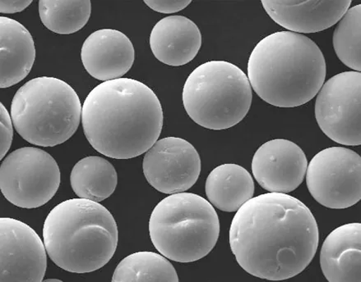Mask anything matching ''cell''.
Wrapping results in <instances>:
<instances>
[{
    "label": "cell",
    "mask_w": 361,
    "mask_h": 282,
    "mask_svg": "<svg viewBox=\"0 0 361 282\" xmlns=\"http://www.w3.org/2000/svg\"><path fill=\"white\" fill-rule=\"evenodd\" d=\"M326 77L324 54L304 34L279 32L260 41L248 63L250 86L262 100L279 108H295L317 95Z\"/></svg>",
    "instance_id": "3"
},
{
    "label": "cell",
    "mask_w": 361,
    "mask_h": 282,
    "mask_svg": "<svg viewBox=\"0 0 361 282\" xmlns=\"http://www.w3.org/2000/svg\"><path fill=\"white\" fill-rule=\"evenodd\" d=\"M118 239L117 224L110 211L81 198L54 207L43 226L49 258L73 274L92 273L106 266L116 253Z\"/></svg>",
    "instance_id": "4"
},
{
    "label": "cell",
    "mask_w": 361,
    "mask_h": 282,
    "mask_svg": "<svg viewBox=\"0 0 361 282\" xmlns=\"http://www.w3.org/2000/svg\"><path fill=\"white\" fill-rule=\"evenodd\" d=\"M252 98L248 77L226 61H210L197 67L183 90L188 115L197 124L215 131L229 129L243 120Z\"/></svg>",
    "instance_id": "7"
},
{
    "label": "cell",
    "mask_w": 361,
    "mask_h": 282,
    "mask_svg": "<svg viewBox=\"0 0 361 282\" xmlns=\"http://www.w3.org/2000/svg\"><path fill=\"white\" fill-rule=\"evenodd\" d=\"M47 250L37 232L24 222L0 217V282L42 281Z\"/></svg>",
    "instance_id": "12"
},
{
    "label": "cell",
    "mask_w": 361,
    "mask_h": 282,
    "mask_svg": "<svg viewBox=\"0 0 361 282\" xmlns=\"http://www.w3.org/2000/svg\"><path fill=\"white\" fill-rule=\"evenodd\" d=\"M82 105L73 87L56 77H42L25 83L15 94L11 117L25 141L42 147L67 141L80 124Z\"/></svg>",
    "instance_id": "5"
},
{
    "label": "cell",
    "mask_w": 361,
    "mask_h": 282,
    "mask_svg": "<svg viewBox=\"0 0 361 282\" xmlns=\"http://www.w3.org/2000/svg\"><path fill=\"white\" fill-rule=\"evenodd\" d=\"M84 134L94 150L116 160L140 156L163 127L160 101L151 88L130 78L104 82L82 107Z\"/></svg>",
    "instance_id": "2"
},
{
    "label": "cell",
    "mask_w": 361,
    "mask_h": 282,
    "mask_svg": "<svg viewBox=\"0 0 361 282\" xmlns=\"http://www.w3.org/2000/svg\"><path fill=\"white\" fill-rule=\"evenodd\" d=\"M352 1L325 0H263L262 4L271 19L289 32L315 33L334 26L348 12Z\"/></svg>",
    "instance_id": "15"
},
{
    "label": "cell",
    "mask_w": 361,
    "mask_h": 282,
    "mask_svg": "<svg viewBox=\"0 0 361 282\" xmlns=\"http://www.w3.org/2000/svg\"><path fill=\"white\" fill-rule=\"evenodd\" d=\"M13 139V127L7 108L0 102V161L11 147Z\"/></svg>",
    "instance_id": "24"
},
{
    "label": "cell",
    "mask_w": 361,
    "mask_h": 282,
    "mask_svg": "<svg viewBox=\"0 0 361 282\" xmlns=\"http://www.w3.org/2000/svg\"><path fill=\"white\" fill-rule=\"evenodd\" d=\"M361 73L345 72L324 83L315 103L320 129L336 143H361Z\"/></svg>",
    "instance_id": "10"
},
{
    "label": "cell",
    "mask_w": 361,
    "mask_h": 282,
    "mask_svg": "<svg viewBox=\"0 0 361 282\" xmlns=\"http://www.w3.org/2000/svg\"><path fill=\"white\" fill-rule=\"evenodd\" d=\"M145 3L154 11L161 13H173L181 11L191 4V0H176V1H161V0H145Z\"/></svg>",
    "instance_id": "25"
},
{
    "label": "cell",
    "mask_w": 361,
    "mask_h": 282,
    "mask_svg": "<svg viewBox=\"0 0 361 282\" xmlns=\"http://www.w3.org/2000/svg\"><path fill=\"white\" fill-rule=\"evenodd\" d=\"M319 241L317 222L309 207L283 193L252 198L237 211L230 229L237 263L246 273L269 281L302 273Z\"/></svg>",
    "instance_id": "1"
},
{
    "label": "cell",
    "mask_w": 361,
    "mask_h": 282,
    "mask_svg": "<svg viewBox=\"0 0 361 282\" xmlns=\"http://www.w3.org/2000/svg\"><path fill=\"white\" fill-rule=\"evenodd\" d=\"M143 173L158 191L173 195L195 184L201 172V160L194 146L181 138L157 141L146 153Z\"/></svg>",
    "instance_id": "11"
},
{
    "label": "cell",
    "mask_w": 361,
    "mask_h": 282,
    "mask_svg": "<svg viewBox=\"0 0 361 282\" xmlns=\"http://www.w3.org/2000/svg\"><path fill=\"white\" fill-rule=\"evenodd\" d=\"M202 46L197 25L184 16L160 20L152 30L150 47L156 58L166 65H185L194 59Z\"/></svg>",
    "instance_id": "16"
},
{
    "label": "cell",
    "mask_w": 361,
    "mask_h": 282,
    "mask_svg": "<svg viewBox=\"0 0 361 282\" xmlns=\"http://www.w3.org/2000/svg\"><path fill=\"white\" fill-rule=\"evenodd\" d=\"M205 191L212 206L221 211L233 212L253 198L255 182L245 168L227 163L211 172Z\"/></svg>",
    "instance_id": "19"
},
{
    "label": "cell",
    "mask_w": 361,
    "mask_h": 282,
    "mask_svg": "<svg viewBox=\"0 0 361 282\" xmlns=\"http://www.w3.org/2000/svg\"><path fill=\"white\" fill-rule=\"evenodd\" d=\"M361 6L349 8L334 33V47L341 62L355 72L361 71Z\"/></svg>",
    "instance_id": "23"
},
{
    "label": "cell",
    "mask_w": 361,
    "mask_h": 282,
    "mask_svg": "<svg viewBox=\"0 0 361 282\" xmlns=\"http://www.w3.org/2000/svg\"><path fill=\"white\" fill-rule=\"evenodd\" d=\"M307 167V158L301 148L284 139L264 143L252 161V172L261 187L283 194L298 189L305 179Z\"/></svg>",
    "instance_id": "13"
},
{
    "label": "cell",
    "mask_w": 361,
    "mask_h": 282,
    "mask_svg": "<svg viewBox=\"0 0 361 282\" xmlns=\"http://www.w3.org/2000/svg\"><path fill=\"white\" fill-rule=\"evenodd\" d=\"M113 282L179 281L173 265L153 252H137L126 257L117 266Z\"/></svg>",
    "instance_id": "21"
},
{
    "label": "cell",
    "mask_w": 361,
    "mask_h": 282,
    "mask_svg": "<svg viewBox=\"0 0 361 282\" xmlns=\"http://www.w3.org/2000/svg\"><path fill=\"white\" fill-rule=\"evenodd\" d=\"M90 0H41L39 13L44 27L61 34L80 31L90 18Z\"/></svg>",
    "instance_id": "22"
},
{
    "label": "cell",
    "mask_w": 361,
    "mask_h": 282,
    "mask_svg": "<svg viewBox=\"0 0 361 282\" xmlns=\"http://www.w3.org/2000/svg\"><path fill=\"white\" fill-rule=\"evenodd\" d=\"M361 224L341 226L327 236L320 265L329 282L361 281Z\"/></svg>",
    "instance_id": "17"
},
{
    "label": "cell",
    "mask_w": 361,
    "mask_h": 282,
    "mask_svg": "<svg viewBox=\"0 0 361 282\" xmlns=\"http://www.w3.org/2000/svg\"><path fill=\"white\" fill-rule=\"evenodd\" d=\"M153 245L166 259L191 263L204 258L219 238L220 222L210 203L192 193L165 198L149 221Z\"/></svg>",
    "instance_id": "6"
},
{
    "label": "cell",
    "mask_w": 361,
    "mask_h": 282,
    "mask_svg": "<svg viewBox=\"0 0 361 282\" xmlns=\"http://www.w3.org/2000/svg\"><path fill=\"white\" fill-rule=\"evenodd\" d=\"M61 170L54 158L42 148H20L0 166V191L21 209H37L52 199L61 185Z\"/></svg>",
    "instance_id": "8"
},
{
    "label": "cell",
    "mask_w": 361,
    "mask_h": 282,
    "mask_svg": "<svg viewBox=\"0 0 361 282\" xmlns=\"http://www.w3.org/2000/svg\"><path fill=\"white\" fill-rule=\"evenodd\" d=\"M36 48L23 24L0 17V89L17 85L31 72Z\"/></svg>",
    "instance_id": "18"
},
{
    "label": "cell",
    "mask_w": 361,
    "mask_h": 282,
    "mask_svg": "<svg viewBox=\"0 0 361 282\" xmlns=\"http://www.w3.org/2000/svg\"><path fill=\"white\" fill-rule=\"evenodd\" d=\"M86 71L99 81L121 78L130 70L135 52L130 39L121 32L102 29L89 36L81 51Z\"/></svg>",
    "instance_id": "14"
},
{
    "label": "cell",
    "mask_w": 361,
    "mask_h": 282,
    "mask_svg": "<svg viewBox=\"0 0 361 282\" xmlns=\"http://www.w3.org/2000/svg\"><path fill=\"white\" fill-rule=\"evenodd\" d=\"M32 3V0H17V1H1L0 0V13H15L23 12L30 4Z\"/></svg>",
    "instance_id": "26"
},
{
    "label": "cell",
    "mask_w": 361,
    "mask_h": 282,
    "mask_svg": "<svg viewBox=\"0 0 361 282\" xmlns=\"http://www.w3.org/2000/svg\"><path fill=\"white\" fill-rule=\"evenodd\" d=\"M305 176L311 196L329 209H348L361 199V158L348 148L320 151L310 161Z\"/></svg>",
    "instance_id": "9"
},
{
    "label": "cell",
    "mask_w": 361,
    "mask_h": 282,
    "mask_svg": "<svg viewBox=\"0 0 361 282\" xmlns=\"http://www.w3.org/2000/svg\"><path fill=\"white\" fill-rule=\"evenodd\" d=\"M117 172L111 163L99 156L78 161L71 175L72 189L81 199L101 202L116 191Z\"/></svg>",
    "instance_id": "20"
}]
</instances>
